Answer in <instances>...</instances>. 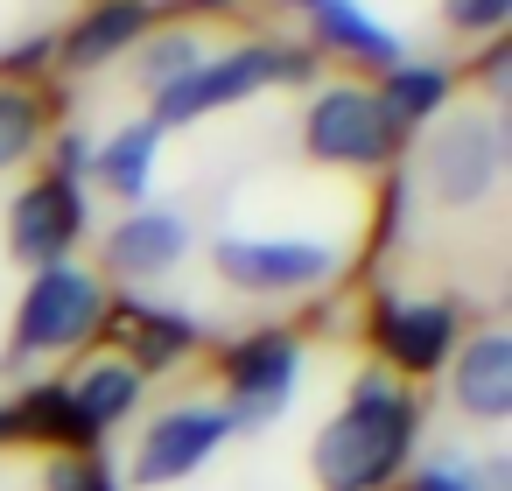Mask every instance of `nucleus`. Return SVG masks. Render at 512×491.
I'll list each match as a JSON object with an SVG mask.
<instances>
[{
    "instance_id": "nucleus-1",
    "label": "nucleus",
    "mask_w": 512,
    "mask_h": 491,
    "mask_svg": "<svg viewBox=\"0 0 512 491\" xmlns=\"http://www.w3.org/2000/svg\"><path fill=\"white\" fill-rule=\"evenodd\" d=\"M414 435H421V400L372 365L351 379L344 407L316 428L309 470L323 491H393L414 463Z\"/></svg>"
},
{
    "instance_id": "nucleus-2",
    "label": "nucleus",
    "mask_w": 512,
    "mask_h": 491,
    "mask_svg": "<svg viewBox=\"0 0 512 491\" xmlns=\"http://www.w3.org/2000/svg\"><path fill=\"white\" fill-rule=\"evenodd\" d=\"M316 78V57L309 50H288V43H246V50H225V57H204L183 85H169L155 99V127H190L204 113H225V106H246L274 85H309Z\"/></svg>"
},
{
    "instance_id": "nucleus-3",
    "label": "nucleus",
    "mask_w": 512,
    "mask_h": 491,
    "mask_svg": "<svg viewBox=\"0 0 512 491\" xmlns=\"http://www.w3.org/2000/svg\"><path fill=\"white\" fill-rule=\"evenodd\" d=\"M421 183L442 211H484L505 190V127L498 113H449L421 141Z\"/></svg>"
},
{
    "instance_id": "nucleus-4",
    "label": "nucleus",
    "mask_w": 512,
    "mask_h": 491,
    "mask_svg": "<svg viewBox=\"0 0 512 491\" xmlns=\"http://www.w3.org/2000/svg\"><path fill=\"white\" fill-rule=\"evenodd\" d=\"M106 302H113L106 281L92 267H78V260L29 274V295L15 309V358H50V351L92 344L99 323H106Z\"/></svg>"
},
{
    "instance_id": "nucleus-5",
    "label": "nucleus",
    "mask_w": 512,
    "mask_h": 491,
    "mask_svg": "<svg viewBox=\"0 0 512 491\" xmlns=\"http://www.w3.org/2000/svg\"><path fill=\"white\" fill-rule=\"evenodd\" d=\"M218 372H225V421H232V435H253V428L288 414V400L302 386V337L253 330V337H239L225 351Z\"/></svg>"
},
{
    "instance_id": "nucleus-6",
    "label": "nucleus",
    "mask_w": 512,
    "mask_h": 491,
    "mask_svg": "<svg viewBox=\"0 0 512 491\" xmlns=\"http://www.w3.org/2000/svg\"><path fill=\"white\" fill-rule=\"evenodd\" d=\"M302 148L330 169H386L400 148V127L386 120L372 85H330V92H316V106L302 120Z\"/></svg>"
},
{
    "instance_id": "nucleus-7",
    "label": "nucleus",
    "mask_w": 512,
    "mask_h": 491,
    "mask_svg": "<svg viewBox=\"0 0 512 491\" xmlns=\"http://www.w3.org/2000/svg\"><path fill=\"white\" fill-rule=\"evenodd\" d=\"M211 267L239 295H309V288H323L344 267V253L330 239H253V232H225V239H211Z\"/></svg>"
},
{
    "instance_id": "nucleus-8",
    "label": "nucleus",
    "mask_w": 512,
    "mask_h": 491,
    "mask_svg": "<svg viewBox=\"0 0 512 491\" xmlns=\"http://www.w3.org/2000/svg\"><path fill=\"white\" fill-rule=\"evenodd\" d=\"M78 232H85V183H71L57 169L36 176V183H22V197L8 204V246L36 274L43 267H64L71 246H78Z\"/></svg>"
},
{
    "instance_id": "nucleus-9",
    "label": "nucleus",
    "mask_w": 512,
    "mask_h": 491,
    "mask_svg": "<svg viewBox=\"0 0 512 491\" xmlns=\"http://www.w3.org/2000/svg\"><path fill=\"white\" fill-rule=\"evenodd\" d=\"M218 442H232V421H225V407H169V414H155L148 421V435H141V449H134V484L141 491H162V484H183V477H197L211 456H218Z\"/></svg>"
},
{
    "instance_id": "nucleus-10",
    "label": "nucleus",
    "mask_w": 512,
    "mask_h": 491,
    "mask_svg": "<svg viewBox=\"0 0 512 491\" xmlns=\"http://www.w3.org/2000/svg\"><path fill=\"white\" fill-rule=\"evenodd\" d=\"M456 302H428V295H379L372 309V344L386 351V365L400 372H442L456 351Z\"/></svg>"
},
{
    "instance_id": "nucleus-11",
    "label": "nucleus",
    "mask_w": 512,
    "mask_h": 491,
    "mask_svg": "<svg viewBox=\"0 0 512 491\" xmlns=\"http://www.w3.org/2000/svg\"><path fill=\"white\" fill-rule=\"evenodd\" d=\"M113 344H120V365H134L141 379L148 372H169L183 365L197 344H204V323L183 316V309H162V302H141V295H120L106 302V323H99Z\"/></svg>"
},
{
    "instance_id": "nucleus-12",
    "label": "nucleus",
    "mask_w": 512,
    "mask_h": 491,
    "mask_svg": "<svg viewBox=\"0 0 512 491\" xmlns=\"http://www.w3.org/2000/svg\"><path fill=\"white\" fill-rule=\"evenodd\" d=\"M183 253H190V218L169 204H134L106 239V267L120 281H155V274L183 267Z\"/></svg>"
},
{
    "instance_id": "nucleus-13",
    "label": "nucleus",
    "mask_w": 512,
    "mask_h": 491,
    "mask_svg": "<svg viewBox=\"0 0 512 491\" xmlns=\"http://www.w3.org/2000/svg\"><path fill=\"white\" fill-rule=\"evenodd\" d=\"M148 15H155L148 0H92V15H78L71 36L50 43L57 71H106L120 50H134L148 36Z\"/></svg>"
},
{
    "instance_id": "nucleus-14",
    "label": "nucleus",
    "mask_w": 512,
    "mask_h": 491,
    "mask_svg": "<svg viewBox=\"0 0 512 491\" xmlns=\"http://www.w3.org/2000/svg\"><path fill=\"white\" fill-rule=\"evenodd\" d=\"M449 393L470 421H505L512 414V337L505 330H477L456 344L449 365Z\"/></svg>"
},
{
    "instance_id": "nucleus-15",
    "label": "nucleus",
    "mask_w": 512,
    "mask_h": 491,
    "mask_svg": "<svg viewBox=\"0 0 512 491\" xmlns=\"http://www.w3.org/2000/svg\"><path fill=\"white\" fill-rule=\"evenodd\" d=\"M316 43L337 50L344 64H365V71H393L400 64V36L365 8V0H316Z\"/></svg>"
},
{
    "instance_id": "nucleus-16",
    "label": "nucleus",
    "mask_w": 512,
    "mask_h": 491,
    "mask_svg": "<svg viewBox=\"0 0 512 491\" xmlns=\"http://www.w3.org/2000/svg\"><path fill=\"white\" fill-rule=\"evenodd\" d=\"M155 155H162V127L155 120H134V127H113L99 148H92V183H106L113 197L141 204L155 190Z\"/></svg>"
},
{
    "instance_id": "nucleus-17",
    "label": "nucleus",
    "mask_w": 512,
    "mask_h": 491,
    "mask_svg": "<svg viewBox=\"0 0 512 491\" xmlns=\"http://www.w3.org/2000/svg\"><path fill=\"white\" fill-rule=\"evenodd\" d=\"M141 372L134 365H120V358H106V365H92L85 379H71V414H78V428H85V442H99L106 428H120L134 407H141Z\"/></svg>"
},
{
    "instance_id": "nucleus-18",
    "label": "nucleus",
    "mask_w": 512,
    "mask_h": 491,
    "mask_svg": "<svg viewBox=\"0 0 512 491\" xmlns=\"http://www.w3.org/2000/svg\"><path fill=\"white\" fill-rule=\"evenodd\" d=\"M449 92H456L449 64H407V57H400V64L386 71V85H379V106H386V120L407 134V127H428V120H442Z\"/></svg>"
},
{
    "instance_id": "nucleus-19",
    "label": "nucleus",
    "mask_w": 512,
    "mask_h": 491,
    "mask_svg": "<svg viewBox=\"0 0 512 491\" xmlns=\"http://www.w3.org/2000/svg\"><path fill=\"white\" fill-rule=\"evenodd\" d=\"M197 64H204V43L190 29H162V36H141L134 43V78L148 85V99H162L169 85H183Z\"/></svg>"
},
{
    "instance_id": "nucleus-20",
    "label": "nucleus",
    "mask_w": 512,
    "mask_h": 491,
    "mask_svg": "<svg viewBox=\"0 0 512 491\" xmlns=\"http://www.w3.org/2000/svg\"><path fill=\"white\" fill-rule=\"evenodd\" d=\"M505 484H512V456H435L400 477V491H505Z\"/></svg>"
},
{
    "instance_id": "nucleus-21",
    "label": "nucleus",
    "mask_w": 512,
    "mask_h": 491,
    "mask_svg": "<svg viewBox=\"0 0 512 491\" xmlns=\"http://www.w3.org/2000/svg\"><path fill=\"white\" fill-rule=\"evenodd\" d=\"M43 148V99L29 85H0V176Z\"/></svg>"
},
{
    "instance_id": "nucleus-22",
    "label": "nucleus",
    "mask_w": 512,
    "mask_h": 491,
    "mask_svg": "<svg viewBox=\"0 0 512 491\" xmlns=\"http://www.w3.org/2000/svg\"><path fill=\"white\" fill-rule=\"evenodd\" d=\"M43 491H120V484H113V470H106L99 449H64L43 470Z\"/></svg>"
},
{
    "instance_id": "nucleus-23",
    "label": "nucleus",
    "mask_w": 512,
    "mask_h": 491,
    "mask_svg": "<svg viewBox=\"0 0 512 491\" xmlns=\"http://www.w3.org/2000/svg\"><path fill=\"white\" fill-rule=\"evenodd\" d=\"M442 22L456 36H498L512 22V0H442Z\"/></svg>"
},
{
    "instance_id": "nucleus-24",
    "label": "nucleus",
    "mask_w": 512,
    "mask_h": 491,
    "mask_svg": "<svg viewBox=\"0 0 512 491\" xmlns=\"http://www.w3.org/2000/svg\"><path fill=\"white\" fill-rule=\"evenodd\" d=\"M190 8H197V15H225V8H232V0H190Z\"/></svg>"
},
{
    "instance_id": "nucleus-25",
    "label": "nucleus",
    "mask_w": 512,
    "mask_h": 491,
    "mask_svg": "<svg viewBox=\"0 0 512 491\" xmlns=\"http://www.w3.org/2000/svg\"><path fill=\"white\" fill-rule=\"evenodd\" d=\"M288 8H316V0H288Z\"/></svg>"
}]
</instances>
